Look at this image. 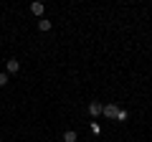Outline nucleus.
I'll return each mask as SVG.
<instances>
[{"label":"nucleus","mask_w":152,"mask_h":142,"mask_svg":"<svg viewBox=\"0 0 152 142\" xmlns=\"http://www.w3.org/2000/svg\"><path fill=\"white\" fill-rule=\"evenodd\" d=\"M38 31H51V20H43V18H41V20H38Z\"/></svg>","instance_id":"nucleus-5"},{"label":"nucleus","mask_w":152,"mask_h":142,"mask_svg":"<svg viewBox=\"0 0 152 142\" xmlns=\"http://www.w3.org/2000/svg\"><path fill=\"white\" fill-rule=\"evenodd\" d=\"M91 132H94V135H102V127H99L96 122H91Z\"/></svg>","instance_id":"nucleus-7"},{"label":"nucleus","mask_w":152,"mask_h":142,"mask_svg":"<svg viewBox=\"0 0 152 142\" xmlns=\"http://www.w3.org/2000/svg\"><path fill=\"white\" fill-rule=\"evenodd\" d=\"M117 119H119V122H124V119H127V112H124V109H119V114H117Z\"/></svg>","instance_id":"nucleus-8"},{"label":"nucleus","mask_w":152,"mask_h":142,"mask_svg":"<svg viewBox=\"0 0 152 142\" xmlns=\"http://www.w3.org/2000/svg\"><path fill=\"white\" fill-rule=\"evenodd\" d=\"M8 84V74H0V86H5Z\"/></svg>","instance_id":"nucleus-9"},{"label":"nucleus","mask_w":152,"mask_h":142,"mask_svg":"<svg viewBox=\"0 0 152 142\" xmlns=\"http://www.w3.org/2000/svg\"><path fill=\"white\" fill-rule=\"evenodd\" d=\"M31 13L33 15H43V3H31Z\"/></svg>","instance_id":"nucleus-4"},{"label":"nucleus","mask_w":152,"mask_h":142,"mask_svg":"<svg viewBox=\"0 0 152 142\" xmlns=\"http://www.w3.org/2000/svg\"><path fill=\"white\" fill-rule=\"evenodd\" d=\"M89 114H91V117H99V114H104V104H99V102H91V104H89Z\"/></svg>","instance_id":"nucleus-2"},{"label":"nucleus","mask_w":152,"mask_h":142,"mask_svg":"<svg viewBox=\"0 0 152 142\" xmlns=\"http://www.w3.org/2000/svg\"><path fill=\"white\" fill-rule=\"evenodd\" d=\"M64 142H76V132H74V130L64 132Z\"/></svg>","instance_id":"nucleus-6"},{"label":"nucleus","mask_w":152,"mask_h":142,"mask_svg":"<svg viewBox=\"0 0 152 142\" xmlns=\"http://www.w3.org/2000/svg\"><path fill=\"white\" fill-rule=\"evenodd\" d=\"M5 69H8V74H18V71H20V61L18 59H10L5 64Z\"/></svg>","instance_id":"nucleus-3"},{"label":"nucleus","mask_w":152,"mask_h":142,"mask_svg":"<svg viewBox=\"0 0 152 142\" xmlns=\"http://www.w3.org/2000/svg\"><path fill=\"white\" fill-rule=\"evenodd\" d=\"M117 114H119V107H117V104H104V117L117 119Z\"/></svg>","instance_id":"nucleus-1"}]
</instances>
